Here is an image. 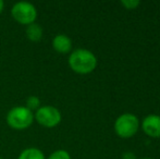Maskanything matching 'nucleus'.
<instances>
[{"label":"nucleus","instance_id":"f257e3e1","mask_svg":"<svg viewBox=\"0 0 160 159\" xmlns=\"http://www.w3.org/2000/svg\"><path fill=\"white\" fill-rule=\"evenodd\" d=\"M69 64L78 73H89L95 69L97 59L93 52L86 49H76L69 58Z\"/></svg>","mask_w":160,"mask_h":159},{"label":"nucleus","instance_id":"f03ea898","mask_svg":"<svg viewBox=\"0 0 160 159\" xmlns=\"http://www.w3.org/2000/svg\"><path fill=\"white\" fill-rule=\"evenodd\" d=\"M34 116L32 111L26 107H14L7 115V122L11 127L23 130L30 127L33 122Z\"/></svg>","mask_w":160,"mask_h":159},{"label":"nucleus","instance_id":"7ed1b4c3","mask_svg":"<svg viewBox=\"0 0 160 159\" xmlns=\"http://www.w3.org/2000/svg\"><path fill=\"white\" fill-rule=\"evenodd\" d=\"M12 15L22 24H32L37 17L36 8L28 1H20L13 6Z\"/></svg>","mask_w":160,"mask_h":159},{"label":"nucleus","instance_id":"20e7f679","mask_svg":"<svg viewBox=\"0 0 160 159\" xmlns=\"http://www.w3.org/2000/svg\"><path fill=\"white\" fill-rule=\"evenodd\" d=\"M116 132L122 137H130L136 133L138 129V119L132 113H124L117 119Z\"/></svg>","mask_w":160,"mask_h":159},{"label":"nucleus","instance_id":"39448f33","mask_svg":"<svg viewBox=\"0 0 160 159\" xmlns=\"http://www.w3.org/2000/svg\"><path fill=\"white\" fill-rule=\"evenodd\" d=\"M36 120L39 124L47 127H52L59 124L61 121V113L52 106L40 107L36 111Z\"/></svg>","mask_w":160,"mask_h":159},{"label":"nucleus","instance_id":"423d86ee","mask_svg":"<svg viewBox=\"0 0 160 159\" xmlns=\"http://www.w3.org/2000/svg\"><path fill=\"white\" fill-rule=\"evenodd\" d=\"M143 129L145 133L152 137H159L160 136V117L156 115H150L144 119Z\"/></svg>","mask_w":160,"mask_h":159},{"label":"nucleus","instance_id":"0eeeda50","mask_svg":"<svg viewBox=\"0 0 160 159\" xmlns=\"http://www.w3.org/2000/svg\"><path fill=\"white\" fill-rule=\"evenodd\" d=\"M52 46L58 52L60 53H67L71 50L72 48V42L67 35L59 34L53 38Z\"/></svg>","mask_w":160,"mask_h":159},{"label":"nucleus","instance_id":"6e6552de","mask_svg":"<svg viewBox=\"0 0 160 159\" xmlns=\"http://www.w3.org/2000/svg\"><path fill=\"white\" fill-rule=\"evenodd\" d=\"M26 36L33 42H38L42 36V26L36 23L28 24V26L26 27Z\"/></svg>","mask_w":160,"mask_h":159},{"label":"nucleus","instance_id":"1a4fd4ad","mask_svg":"<svg viewBox=\"0 0 160 159\" xmlns=\"http://www.w3.org/2000/svg\"><path fill=\"white\" fill-rule=\"evenodd\" d=\"M19 159H45V156L42 151L38 148H26L21 153Z\"/></svg>","mask_w":160,"mask_h":159},{"label":"nucleus","instance_id":"9d476101","mask_svg":"<svg viewBox=\"0 0 160 159\" xmlns=\"http://www.w3.org/2000/svg\"><path fill=\"white\" fill-rule=\"evenodd\" d=\"M40 104V100L38 97H36V96H30V97L26 99V108L30 109L31 111L33 110V109H36L38 106H39Z\"/></svg>","mask_w":160,"mask_h":159},{"label":"nucleus","instance_id":"9b49d317","mask_svg":"<svg viewBox=\"0 0 160 159\" xmlns=\"http://www.w3.org/2000/svg\"><path fill=\"white\" fill-rule=\"evenodd\" d=\"M48 159H71L69 153L63 151V149H59V151H56L51 154L48 157Z\"/></svg>","mask_w":160,"mask_h":159},{"label":"nucleus","instance_id":"f8f14e48","mask_svg":"<svg viewBox=\"0 0 160 159\" xmlns=\"http://www.w3.org/2000/svg\"><path fill=\"white\" fill-rule=\"evenodd\" d=\"M122 4L128 9H133L135 7H137L139 4V1L138 0H123L122 1Z\"/></svg>","mask_w":160,"mask_h":159},{"label":"nucleus","instance_id":"ddd939ff","mask_svg":"<svg viewBox=\"0 0 160 159\" xmlns=\"http://www.w3.org/2000/svg\"><path fill=\"white\" fill-rule=\"evenodd\" d=\"M3 7H4V2L2 1V0H0V13H1L2 10H3Z\"/></svg>","mask_w":160,"mask_h":159},{"label":"nucleus","instance_id":"4468645a","mask_svg":"<svg viewBox=\"0 0 160 159\" xmlns=\"http://www.w3.org/2000/svg\"><path fill=\"white\" fill-rule=\"evenodd\" d=\"M145 159H148V158H145Z\"/></svg>","mask_w":160,"mask_h":159},{"label":"nucleus","instance_id":"2eb2a0df","mask_svg":"<svg viewBox=\"0 0 160 159\" xmlns=\"http://www.w3.org/2000/svg\"><path fill=\"white\" fill-rule=\"evenodd\" d=\"M0 159H2V158H0Z\"/></svg>","mask_w":160,"mask_h":159}]
</instances>
